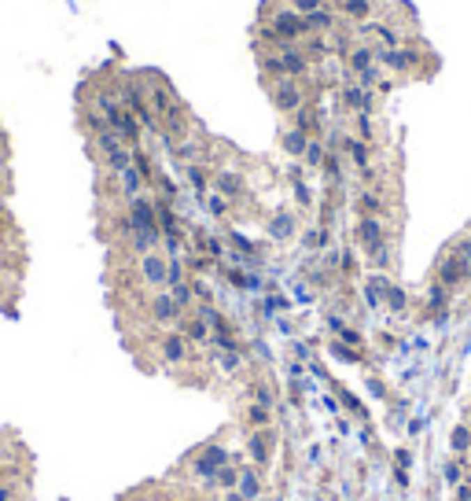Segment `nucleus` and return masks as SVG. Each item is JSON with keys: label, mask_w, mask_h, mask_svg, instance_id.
<instances>
[{"label": "nucleus", "mask_w": 471, "mask_h": 501, "mask_svg": "<svg viewBox=\"0 0 471 501\" xmlns=\"http://www.w3.org/2000/svg\"><path fill=\"white\" fill-rule=\"evenodd\" d=\"M321 174H324V181H328L332 188H339L343 185V155L328 148V155H324V162H321Z\"/></svg>", "instance_id": "nucleus-26"}, {"label": "nucleus", "mask_w": 471, "mask_h": 501, "mask_svg": "<svg viewBox=\"0 0 471 501\" xmlns=\"http://www.w3.org/2000/svg\"><path fill=\"white\" fill-rule=\"evenodd\" d=\"M229 461H232V454H229V449H225V446H217V442H210V446H203L199 454L192 457L188 472H192V479H195V483H203L206 491H210V486H214V475H217V468H221V465H229Z\"/></svg>", "instance_id": "nucleus-5"}, {"label": "nucleus", "mask_w": 471, "mask_h": 501, "mask_svg": "<svg viewBox=\"0 0 471 501\" xmlns=\"http://www.w3.org/2000/svg\"><path fill=\"white\" fill-rule=\"evenodd\" d=\"M291 125H295V130H302V133H309V137H321V133H324V114H321V107L309 100V104H302V107L291 114Z\"/></svg>", "instance_id": "nucleus-18"}, {"label": "nucleus", "mask_w": 471, "mask_h": 501, "mask_svg": "<svg viewBox=\"0 0 471 501\" xmlns=\"http://www.w3.org/2000/svg\"><path fill=\"white\" fill-rule=\"evenodd\" d=\"M159 357L166 365H180L192 357V343L180 336V332H166V336L159 339Z\"/></svg>", "instance_id": "nucleus-13"}, {"label": "nucleus", "mask_w": 471, "mask_h": 501, "mask_svg": "<svg viewBox=\"0 0 471 501\" xmlns=\"http://www.w3.org/2000/svg\"><path fill=\"white\" fill-rule=\"evenodd\" d=\"M324 155H328V148H324V140H321V137H309V148H306V155H302V162L309 166V170H321V162H324Z\"/></svg>", "instance_id": "nucleus-32"}, {"label": "nucleus", "mask_w": 471, "mask_h": 501, "mask_svg": "<svg viewBox=\"0 0 471 501\" xmlns=\"http://www.w3.org/2000/svg\"><path fill=\"white\" fill-rule=\"evenodd\" d=\"M206 210H210L214 217H225L229 214V199L217 196V192H210V196H206Z\"/></svg>", "instance_id": "nucleus-41"}, {"label": "nucleus", "mask_w": 471, "mask_h": 501, "mask_svg": "<svg viewBox=\"0 0 471 501\" xmlns=\"http://www.w3.org/2000/svg\"><path fill=\"white\" fill-rule=\"evenodd\" d=\"M144 185H148V181H144V174L137 170V166H129V170L118 174V192H122L125 203L133 199V196H144Z\"/></svg>", "instance_id": "nucleus-24"}, {"label": "nucleus", "mask_w": 471, "mask_h": 501, "mask_svg": "<svg viewBox=\"0 0 471 501\" xmlns=\"http://www.w3.org/2000/svg\"><path fill=\"white\" fill-rule=\"evenodd\" d=\"M235 483H240V465H235V461H229V465L217 468L210 491H235Z\"/></svg>", "instance_id": "nucleus-27"}, {"label": "nucleus", "mask_w": 471, "mask_h": 501, "mask_svg": "<svg viewBox=\"0 0 471 501\" xmlns=\"http://www.w3.org/2000/svg\"><path fill=\"white\" fill-rule=\"evenodd\" d=\"M369 67H376V45L372 41H350L346 52H343V74L346 78H357V74H364Z\"/></svg>", "instance_id": "nucleus-9"}, {"label": "nucleus", "mask_w": 471, "mask_h": 501, "mask_svg": "<svg viewBox=\"0 0 471 501\" xmlns=\"http://www.w3.org/2000/svg\"><path fill=\"white\" fill-rule=\"evenodd\" d=\"M339 104H343L346 114H372L376 88H364L357 82H343V85H339Z\"/></svg>", "instance_id": "nucleus-8"}, {"label": "nucleus", "mask_w": 471, "mask_h": 501, "mask_svg": "<svg viewBox=\"0 0 471 501\" xmlns=\"http://www.w3.org/2000/svg\"><path fill=\"white\" fill-rule=\"evenodd\" d=\"M302 247H306V251H321V225H317V229H306V233H302Z\"/></svg>", "instance_id": "nucleus-45"}, {"label": "nucleus", "mask_w": 471, "mask_h": 501, "mask_svg": "<svg viewBox=\"0 0 471 501\" xmlns=\"http://www.w3.org/2000/svg\"><path fill=\"white\" fill-rule=\"evenodd\" d=\"M328 0H287V8H295L298 15H313L317 8H324Z\"/></svg>", "instance_id": "nucleus-42"}, {"label": "nucleus", "mask_w": 471, "mask_h": 501, "mask_svg": "<svg viewBox=\"0 0 471 501\" xmlns=\"http://www.w3.org/2000/svg\"><path fill=\"white\" fill-rule=\"evenodd\" d=\"M353 210H357V217H387L383 188H361L353 196Z\"/></svg>", "instance_id": "nucleus-15"}, {"label": "nucleus", "mask_w": 471, "mask_h": 501, "mask_svg": "<svg viewBox=\"0 0 471 501\" xmlns=\"http://www.w3.org/2000/svg\"><path fill=\"white\" fill-rule=\"evenodd\" d=\"M306 30H309V33H335V30H339V11H335L332 4L317 8L313 15H306Z\"/></svg>", "instance_id": "nucleus-21"}, {"label": "nucleus", "mask_w": 471, "mask_h": 501, "mask_svg": "<svg viewBox=\"0 0 471 501\" xmlns=\"http://www.w3.org/2000/svg\"><path fill=\"white\" fill-rule=\"evenodd\" d=\"M468 428H471V406H468Z\"/></svg>", "instance_id": "nucleus-48"}, {"label": "nucleus", "mask_w": 471, "mask_h": 501, "mask_svg": "<svg viewBox=\"0 0 471 501\" xmlns=\"http://www.w3.org/2000/svg\"><path fill=\"white\" fill-rule=\"evenodd\" d=\"M169 295H173V302L180 306V314H192L195 310V291H192V280H180V284L166 288Z\"/></svg>", "instance_id": "nucleus-28"}, {"label": "nucleus", "mask_w": 471, "mask_h": 501, "mask_svg": "<svg viewBox=\"0 0 471 501\" xmlns=\"http://www.w3.org/2000/svg\"><path fill=\"white\" fill-rule=\"evenodd\" d=\"M203 151H206V148L199 144V140H188V137H185V140H177V144L169 148V155H173L177 162H185V166H188V162H199V159H203Z\"/></svg>", "instance_id": "nucleus-25"}, {"label": "nucleus", "mask_w": 471, "mask_h": 501, "mask_svg": "<svg viewBox=\"0 0 471 501\" xmlns=\"http://www.w3.org/2000/svg\"><path fill=\"white\" fill-rule=\"evenodd\" d=\"M214 350V346H210ZM214 357H217V365H221V372H235L243 365V350H214Z\"/></svg>", "instance_id": "nucleus-37"}, {"label": "nucleus", "mask_w": 471, "mask_h": 501, "mask_svg": "<svg viewBox=\"0 0 471 501\" xmlns=\"http://www.w3.org/2000/svg\"><path fill=\"white\" fill-rule=\"evenodd\" d=\"M185 174H188L192 188H195V192H203V196H206V185L214 181V177L206 174V166H203V162H188V166H185Z\"/></svg>", "instance_id": "nucleus-31"}, {"label": "nucleus", "mask_w": 471, "mask_h": 501, "mask_svg": "<svg viewBox=\"0 0 471 501\" xmlns=\"http://www.w3.org/2000/svg\"><path fill=\"white\" fill-rule=\"evenodd\" d=\"M180 280H188V262L173 254V259H169V269H166V288L180 284Z\"/></svg>", "instance_id": "nucleus-36"}, {"label": "nucleus", "mask_w": 471, "mask_h": 501, "mask_svg": "<svg viewBox=\"0 0 471 501\" xmlns=\"http://www.w3.org/2000/svg\"><path fill=\"white\" fill-rule=\"evenodd\" d=\"M379 288H383V306L394 317H405V310H409V295H405L401 284H394L387 273H379Z\"/></svg>", "instance_id": "nucleus-19"}, {"label": "nucleus", "mask_w": 471, "mask_h": 501, "mask_svg": "<svg viewBox=\"0 0 471 501\" xmlns=\"http://www.w3.org/2000/svg\"><path fill=\"white\" fill-rule=\"evenodd\" d=\"M265 233H269V240H277V243H287V240H295V233H298V214L295 210H277L265 222Z\"/></svg>", "instance_id": "nucleus-14"}, {"label": "nucleus", "mask_w": 471, "mask_h": 501, "mask_svg": "<svg viewBox=\"0 0 471 501\" xmlns=\"http://www.w3.org/2000/svg\"><path fill=\"white\" fill-rule=\"evenodd\" d=\"M15 498V491H11V486H0V501H11Z\"/></svg>", "instance_id": "nucleus-47"}, {"label": "nucleus", "mask_w": 471, "mask_h": 501, "mask_svg": "<svg viewBox=\"0 0 471 501\" xmlns=\"http://www.w3.org/2000/svg\"><path fill=\"white\" fill-rule=\"evenodd\" d=\"M335 336H339V339H343L346 346H353V350H361V346H364V336H361V332H357V328H350V325H343V328H339V332H335Z\"/></svg>", "instance_id": "nucleus-40"}, {"label": "nucleus", "mask_w": 471, "mask_h": 501, "mask_svg": "<svg viewBox=\"0 0 471 501\" xmlns=\"http://www.w3.org/2000/svg\"><path fill=\"white\" fill-rule=\"evenodd\" d=\"M306 148H309V133L295 130V125H287V130H280V151H284V155L302 159V155H306Z\"/></svg>", "instance_id": "nucleus-22"}, {"label": "nucleus", "mask_w": 471, "mask_h": 501, "mask_svg": "<svg viewBox=\"0 0 471 501\" xmlns=\"http://www.w3.org/2000/svg\"><path fill=\"white\" fill-rule=\"evenodd\" d=\"M188 269H192V273H210V269H214V259H210V254H192V259H188Z\"/></svg>", "instance_id": "nucleus-44"}, {"label": "nucleus", "mask_w": 471, "mask_h": 501, "mask_svg": "<svg viewBox=\"0 0 471 501\" xmlns=\"http://www.w3.org/2000/svg\"><path fill=\"white\" fill-rule=\"evenodd\" d=\"M272 449H277V431L272 428H254L247 435V457H251V465L265 472L272 465Z\"/></svg>", "instance_id": "nucleus-7"}, {"label": "nucleus", "mask_w": 471, "mask_h": 501, "mask_svg": "<svg viewBox=\"0 0 471 501\" xmlns=\"http://www.w3.org/2000/svg\"><path fill=\"white\" fill-rule=\"evenodd\" d=\"M449 446H453V454H456V457H464L468 449H471V428H468V424H456V428H453Z\"/></svg>", "instance_id": "nucleus-33"}, {"label": "nucleus", "mask_w": 471, "mask_h": 501, "mask_svg": "<svg viewBox=\"0 0 471 501\" xmlns=\"http://www.w3.org/2000/svg\"><path fill=\"white\" fill-rule=\"evenodd\" d=\"M229 243H232V251H240V254H243V259H254V254H258L254 243L247 240V236H240V233H232V236H229ZM240 254H235V259H240Z\"/></svg>", "instance_id": "nucleus-39"}, {"label": "nucleus", "mask_w": 471, "mask_h": 501, "mask_svg": "<svg viewBox=\"0 0 471 501\" xmlns=\"http://www.w3.org/2000/svg\"><path fill=\"white\" fill-rule=\"evenodd\" d=\"M369 262L379 269V273H387L390 265H394V240H387V243H379V247L369 254Z\"/></svg>", "instance_id": "nucleus-30"}, {"label": "nucleus", "mask_w": 471, "mask_h": 501, "mask_svg": "<svg viewBox=\"0 0 471 501\" xmlns=\"http://www.w3.org/2000/svg\"><path fill=\"white\" fill-rule=\"evenodd\" d=\"M258 67H261V82H272V78L306 82L317 63L302 52V45H284L277 52H258Z\"/></svg>", "instance_id": "nucleus-1"}, {"label": "nucleus", "mask_w": 471, "mask_h": 501, "mask_svg": "<svg viewBox=\"0 0 471 501\" xmlns=\"http://www.w3.org/2000/svg\"><path fill=\"white\" fill-rule=\"evenodd\" d=\"M265 93H269V104L277 107V114H291L302 107V104H309V88H306V82H295V78H272V82H265Z\"/></svg>", "instance_id": "nucleus-3"}, {"label": "nucleus", "mask_w": 471, "mask_h": 501, "mask_svg": "<svg viewBox=\"0 0 471 501\" xmlns=\"http://www.w3.org/2000/svg\"><path fill=\"white\" fill-rule=\"evenodd\" d=\"M214 192H217V196H225L229 203L243 199V196H247L243 174H240V170H217V174H214Z\"/></svg>", "instance_id": "nucleus-17"}, {"label": "nucleus", "mask_w": 471, "mask_h": 501, "mask_svg": "<svg viewBox=\"0 0 471 501\" xmlns=\"http://www.w3.org/2000/svg\"><path fill=\"white\" fill-rule=\"evenodd\" d=\"M235 491H240L247 501H261V498H265L261 468H254V465H240V483H235Z\"/></svg>", "instance_id": "nucleus-20"}, {"label": "nucleus", "mask_w": 471, "mask_h": 501, "mask_svg": "<svg viewBox=\"0 0 471 501\" xmlns=\"http://www.w3.org/2000/svg\"><path fill=\"white\" fill-rule=\"evenodd\" d=\"M456 491V501H471V479H464V483H456L453 486Z\"/></svg>", "instance_id": "nucleus-46"}, {"label": "nucleus", "mask_w": 471, "mask_h": 501, "mask_svg": "<svg viewBox=\"0 0 471 501\" xmlns=\"http://www.w3.org/2000/svg\"><path fill=\"white\" fill-rule=\"evenodd\" d=\"M332 8L339 11V19L353 22V26H361L376 15V0H332Z\"/></svg>", "instance_id": "nucleus-16"}, {"label": "nucleus", "mask_w": 471, "mask_h": 501, "mask_svg": "<svg viewBox=\"0 0 471 501\" xmlns=\"http://www.w3.org/2000/svg\"><path fill=\"white\" fill-rule=\"evenodd\" d=\"M148 317L155 321V325L166 328V325H177V321L185 317V314H180V306L173 302V295L162 288V291H155L151 299H148Z\"/></svg>", "instance_id": "nucleus-12"}, {"label": "nucleus", "mask_w": 471, "mask_h": 501, "mask_svg": "<svg viewBox=\"0 0 471 501\" xmlns=\"http://www.w3.org/2000/svg\"><path fill=\"white\" fill-rule=\"evenodd\" d=\"M332 354L343 357V362H361V350H350L343 339H332Z\"/></svg>", "instance_id": "nucleus-43"}, {"label": "nucleus", "mask_w": 471, "mask_h": 501, "mask_svg": "<svg viewBox=\"0 0 471 501\" xmlns=\"http://www.w3.org/2000/svg\"><path fill=\"white\" fill-rule=\"evenodd\" d=\"M449 288H442L438 280H431V288H427V314L435 317V321H446V306H449Z\"/></svg>", "instance_id": "nucleus-23"}, {"label": "nucleus", "mask_w": 471, "mask_h": 501, "mask_svg": "<svg viewBox=\"0 0 471 501\" xmlns=\"http://www.w3.org/2000/svg\"><path fill=\"white\" fill-rule=\"evenodd\" d=\"M251 394H254V402H258V406H269V409H277V391H272L269 383H261V380H258L254 387H251Z\"/></svg>", "instance_id": "nucleus-38"}, {"label": "nucleus", "mask_w": 471, "mask_h": 501, "mask_svg": "<svg viewBox=\"0 0 471 501\" xmlns=\"http://www.w3.org/2000/svg\"><path fill=\"white\" fill-rule=\"evenodd\" d=\"M350 125H353V137H361V140H369V144H372V137H376L372 114H350Z\"/></svg>", "instance_id": "nucleus-35"}, {"label": "nucleus", "mask_w": 471, "mask_h": 501, "mask_svg": "<svg viewBox=\"0 0 471 501\" xmlns=\"http://www.w3.org/2000/svg\"><path fill=\"white\" fill-rule=\"evenodd\" d=\"M376 63H379L387 74H394V78H409V74H416V67L424 63V52H420V48H412V45L376 48Z\"/></svg>", "instance_id": "nucleus-4"}, {"label": "nucleus", "mask_w": 471, "mask_h": 501, "mask_svg": "<svg viewBox=\"0 0 471 501\" xmlns=\"http://www.w3.org/2000/svg\"><path fill=\"white\" fill-rule=\"evenodd\" d=\"M261 19H265V26L277 30V37L284 45H302L309 30H306V15H298L295 8L280 4V0H269L265 8H261Z\"/></svg>", "instance_id": "nucleus-2"}, {"label": "nucleus", "mask_w": 471, "mask_h": 501, "mask_svg": "<svg viewBox=\"0 0 471 501\" xmlns=\"http://www.w3.org/2000/svg\"><path fill=\"white\" fill-rule=\"evenodd\" d=\"M243 420L251 424V431H254V428H269V424H272V409H269V406L251 402V406L243 409Z\"/></svg>", "instance_id": "nucleus-29"}, {"label": "nucleus", "mask_w": 471, "mask_h": 501, "mask_svg": "<svg viewBox=\"0 0 471 501\" xmlns=\"http://www.w3.org/2000/svg\"><path fill=\"white\" fill-rule=\"evenodd\" d=\"M137 269H140V280H144L148 288H155V291H162V288H166V269H169V259H166L162 251H148V254H140Z\"/></svg>", "instance_id": "nucleus-11"}, {"label": "nucleus", "mask_w": 471, "mask_h": 501, "mask_svg": "<svg viewBox=\"0 0 471 501\" xmlns=\"http://www.w3.org/2000/svg\"><path fill=\"white\" fill-rule=\"evenodd\" d=\"M353 240H357V247H361L364 254H372L379 243L390 240L387 222H383V217H357V225H353Z\"/></svg>", "instance_id": "nucleus-10"}, {"label": "nucleus", "mask_w": 471, "mask_h": 501, "mask_svg": "<svg viewBox=\"0 0 471 501\" xmlns=\"http://www.w3.org/2000/svg\"><path fill=\"white\" fill-rule=\"evenodd\" d=\"M435 280H438L442 288H449V291L464 288L468 280H471V262H468V259H461L456 251L442 254V262L435 265Z\"/></svg>", "instance_id": "nucleus-6"}, {"label": "nucleus", "mask_w": 471, "mask_h": 501, "mask_svg": "<svg viewBox=\"0 0 471 501\" xmlns=\"http://www.w3.org/2000/svg\"><path fill=\"white\" fill-rule=\"evenodd\" d=\"M442 479H446L449 486L464 483V457H449L446 465H442Z\"/></svg>", "instance_id": "nucleus-34"}]
</instances>
